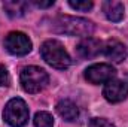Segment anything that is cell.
I'll list each match as a JSON object with an SVG mask.
<instances>
[{
	"label": "cell",
	"mask_w": 128,
	"mask_h": 127,
	"mask_svg": "<svg viewBox=\"0 0 128 127\" xmlns=\"http://www.w3.org/2000/svg\"><path fill=\"white\" fill-rule=\"evenodd\" d=\"M54 30L58 33H64L68 36H90L94 32V24L85 18L70 17V15H61L58 17L54 24Z\"/></svg>",
	"instance_id": "6da1fadb"
},
{
	"label": "cell",
	"mask_w": 128,
	"mask_h": 127,
	"mask_svg": "<svg viewBox=\"0 0 128 127\" xmlns=\"http://www.w3.org/2000/svg\"><path fill=\"white\" fill-rule=\"evenodd\" d=\"M40 54L46 63L55 69H61V70L67 69L72 63L70 55L66 51V48L58 40H54V39L43 42V45L40 46Z\"/></svg>",
	"instance_id": "7a4b0ae2"
},
{
	"label": "cell",
	"mask_w": 128,
	"mask_h": 127,
	"mask_svg": "<svg viewBox=\"0 0 128 127\" xmlns=\"http://www.w3.org/2000/svg\"><path fill=\"white\" fill-rule=\"evenodd\" d=\"M20 81H21V85H22L24 91L34 94V93L42 91L46 87V84L49 81V76L42 67L28 66V67L22 69V72L20 75Z\"/></svg>",
	"instance_id": "3957f363"
},
{
	"label": "cell",
	"mask_w": 128,
	"mask_h": 127,
	"mask_svg": "<svg viewBox=\"0 0 128 127\" xmlns=\"http://www.w3.org/2000/svg\"><path fill=\"white\" fill-rule=\"evenodd\" d=\"M4 121L12 127H24L28 121V108L26 102L20 97L10 99L3 111Z\"/></svg>",
	"instance_id": "277c9868"
},
{
	"label": "cell",
	"mask_w": 128,
	"mask_h": 127,
	"mask_svg": "<svg viewBox=\"0 0 128 127\" xmlns=\"http://www.w3.org/2000/svg\"><path fill=\"white\" fill-rule=\"evenodd\" d=\"M4 48L12 55H26L32 51V40L21 32H10L4 39Z\"/></svg>",
	"instance_id": "5b68a950"
},
{
	"label": "cell",
	"mask_w": 128,
	"mask_h": 127,
	"mask_svg": "<svg viewBox=\"0 0 128 127\" xmlns=\"http://www.w3.org/2000/svg\"><path fill=\"white\" fill-rule=\"evenodd\" d=\"M115 75H116V70L110 64L106 63L92 64L85 70V78L91 84H106L115 79Z\"/></svg>",
	"instance_id": "8992f818"
},
{
	"label": "cell",
	"mask_w": 128,
	"mask_h": 127,
	"mask_svg": "<svg viewBox=\"0 0 128 127\" xmlns=\"http://www.w3.org/2000/svg\"><path fill=\"white\" fill-rule=\"evenodd\" d=\"M103 96L110 103L122 102L128 96V84H125L121 79H112V81L106 82L104 90H103Z\"/></svg>",
	"instance_id": "52a82bcc"
},
{
	"label": "cell",
	"mask_w": 128,
	"mask_h": 127,
	"mask_svg": "<svg viewBox=\"0 0 128 127\" xmlns=\"http://www.w3.org/2000/svg\"><path fill=\"white\" fill-rule=\"evenodd\" d=\"M101 42L96 37H85L78 45V54L82 58H94L101 52Z\"/></svg>",
	"instance_id": "ba28073f"
},
{
	"label": "cell",
	"mask_w": 128,
	"mask_h": 127,
	"mask_svg": "<svg viewBox=\"0 0 128 127\" xmlns=\"http://www.w3.org/2000/svg\"><path fill=\"white\" fill-rule=\"evenodd\" d=\"M104 55L112 60L113 63H121L125 60L127 57V49H125V45L116 39H110L107 40V43L104 45Z\"/></svg>",
	"instance_id": "9c48e42d"
},
{
	"label": "cell",
	"mask_w": 128,
	"mask_h": 127,
	"mask_svg": "<svg viewBox=\"0 0 128 127\" xmlns=\"http://www.w3.org/2000/svg\"><path fill=\"white\" fill-rule=\"evenodd\" d=\"M57 112H58V115L63 120H66V121H74L79 117V108H78V105L74 102L68 100V99H64V100H60L58 102Z\"/></svg>",
	"instance_id": "30bf717a"
},
{
	"label": "cell",
	"mask_w": 128,
	"mask_h": 127,
	"mask_svg": "<svg viewBox=\"0 0 128 127\" xmlns=\"http://www.w3.org/2000/svg\"><path fill=\"white\" fill-rule=\"evenodd\" d=\"M103 12L107 20L113 23H119L124 18V5L118 0H109L103 3Z\"/></svg>",
	"instance_id": "8fae6325"
},
{
	"label": "cell",
	"mask_w": 128,
	"mask_h": 127,
	"mask_svg": "<svg viewBox=\"0 0 128 127\" xmlns=\"http://www.w3.org/2000/svg\"><path fill=\"white\" fill-rule=\"evenodd\" d=\"M28 8V3L26 2H16V0H9L3 3V9L6 11V14L12 18H20L26 14Z\"/></svg>",
	"instance_id": "7c38bea8"
},
{
	"label": "cell",
	"mask_w": 128,
	"mask_h": 127,
	"mask_svg": "<svg viewBox=\"0 0 128 127\" xmlns=\"http://www.w3.org/2000/svg\"><path fill=\"white\" fill-rule=\"evenodd\" d=\"M34 127H54V118L49 112L40 111L34 115Z\"/></svg>",
	"instance_id": "4fadbf2b"
},
{
	"label": "cell",
	"mask_w": 128,
	"mask_h": 127,
	"mask_svg": "<svg viewBox=\"0 0 128 127\" xmlns=\"http://www.w3.org/2000/svg\"><path fill=\"white\" fill-rule=\"evenodd\" d=\"M68 5L73 8V9H76V11H82V12H86V11H90L91 8H92V2H88V0H70L68 2Z\"/></svg>",
	"instance_id": "5bb4252c"
},
{
	"label": "cell",
	"mask_w": 128,
	"mask_h": 127,
	"mask_svg": "<svg viewBox=\"0 0 128 127\" xmlns=\"http://www.w3.org/2000/svg\"><path fill=\"white\" fill-rule=\"evenodd\" d=\"M88 127H115V126H113L110 121L104 120V118H92V120L90 121Z\"/></svg>",
	"instance_id": "9a60e30c"
},
{
	"label": "cell",
	"mask_w": 128,
	"mask_h": 127,
	"mask_svg": "<svg viewBox=\"0 0 128 127\" xmlns=\"http://www.w3.org/2000/svg\"><path fill=\"white\" fill-rule=\"evenodd\" d=\"M9 84H10L9 73H8V70H6V67L0 64V87H8Z\"/></svg>",
	"instance_id": "2e32d148"
},
{
	"label": "cell",
	"mask_w": 128,
	"mask_h": 127,
	"mask_svg": "<svg viewBox=\"0 0 128 127\" xmlns=\"http://www.w3.org/2000/svg\"><path fill=\"white\" fill-rule=\"evenodd\" d=\"M33 3H34L37 8H49V6L54 5V0H49V2H39V0H34Z\"/></svg>",
	"instance_id": "e0dca14e"
}]
</instances>
